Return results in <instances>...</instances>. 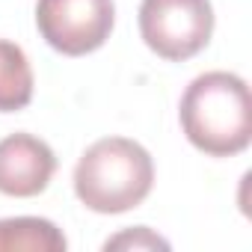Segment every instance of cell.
Listing matches in <instances>:
<instances>
[{
    "label": "cell",
    "instance_id": "cell-1",
    "mask_svg": "<svg viewBox=\"0 0 252 252\" xmlns=\"http://www.w3.org/2000/svg\"><path fill=\"white\" fill-rule=\"evenodd\" d=\"M181 128L187 140L211 155H240L252 140V98L243 77L231 71L199 74L181 98Z\"/></svg>",
    "mask_w": 252,
    "mask_h": 252
},
{
    "label": "cell",
    "instance_id": "cell-2",
    "mask_svg": "<svg viewBox=\"0 0 252 252\" xmlns=\"http://www.w3.org/2000/svg\"><path fill=\"white\" fill-rule=\"evenodd\" d=\"M152 184V155L128 137L92 143L74 166V193L95 214H125L143 205Z\"/></svg>",
    "mask_w": 252,
    "mask_h": 252
},
{
    "label": "cell",
    "instance_id": "cell-3",
    "mask_svg": "<svg viewBox=\"0 0 252 252\" xmlns=\"http://www.w3.org/2000/svg\"><path fill=\"white\" fill-rule=\"evenodd\" d=\"M214 33L211 0H143L140 36L163 60L181 63L196 57Z\"/></svg>",
    "mask_w": 252,
    "mask_h": 252
},
{
    "label": "cell",
    "instance_id": "cell-4",
    "mask_svg": "<svg viewBox=\"0 0 252 252\" xmlns=\"http://www.w3.org/2000/svg\"><path fill=\"white\" fill-rule=\"evenodd\" d=\"M113 24V0H39L36 3V27L42 39L65 57L98 51L110 39Z\"/></svg>",
    "mask_w": 252,
    "mask_h": 252
},
{
    "label": "cell",
    "instance_id": "cell-5",
    "mask_svg": "<svg viewBox=\"0 0 252 252\" xmlns=\"http://www.w3.org/2000/svg\"><path fill=\"white\" fill-rule=\"evenodd\" d=\"M57 172L54 149L33 134H12L0 140V193L30 199L48 190Z\"/></svg>",
    "mask_w": 252,
    "mask_h": 252
},
{
    "label": "cell",
    "instance_id": "cell-6",
    "mask_svg": "<svg viewBox=\"0 0 252 252\" xmlns=\"http://www.w3.org/2000/svg\"><path fill=\"white\" fill-rule=\"evenodd\" d=\"M65 234L42 217L0 220V252H63Z\"/></svg>",
    "mask_w": 252,
    "mask_h": 252
},
{
    "label": "cell",
    "instance_id": "cell-7",
    "mask_svg": "<svg viewBox=\"0 0 252 252\" xmlns=\"http://www.w3.org/2000/svg\"><path fill=\"white\" fill-rule=\"evenodd\" d=\"M33 101V68L27 54L0 39V113H18Z\"/></svg>",
    "mask_w": 252,
    "mask_h": 252
},
{
    "label": "cell",
    "instance_id": "cell-8",
    "mask_svg": "<svg viewBox=\"0 0 252 252\" xmlns=\"http://www.w3.org/2000/svg\"><path fill=\"white\" fill-rule=\"evenodd\" d=\"M104 249H169V240H163L160 234H155L152 228L146 225H137V228H128L116 237H110L104 243Z\"/></svg>",
    "mask_w": 252,
    "mask_h": 252
}]
</instances>
